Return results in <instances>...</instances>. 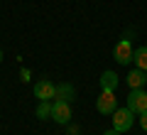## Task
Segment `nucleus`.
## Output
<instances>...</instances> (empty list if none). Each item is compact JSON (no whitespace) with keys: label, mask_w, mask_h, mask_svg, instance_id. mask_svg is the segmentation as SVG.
<instances>
[{"label":"nucleus","mask_w":147,"mask_h":135,"mask_svg":"<svg viewBox=\"0 0 147 135\" xmlns=\"http://www.w3.org/2000/svg\"><path fill=\"white\" fill-rule=\"evenodd\" d=\"M132 115H135V113H132L127 106H125V108H115V111H113V128H115L118 133L130 130L132 128Z\"/></svg>","instance_id":"1"},{"label":"nucleus","mask_w":147,"mask_h":135,"mask_svg":"<svg viewBox=\"0 0 147 135\" xmlns=\"http://www.w3.org/2000/svg\"><path fill=\"white\" fill-rule=\"evenodd\" d=\"M96 108H98V113H103V115H113V111L118 108L115 91H103V94L98 96V101H96Z\"/></svg>","instance_id":"2"},{"label":"nucleus","mask_w":147,"mask_h":135,"mask_svg":"<svg viewBox=\"0 0 147 135\" xmlns=\"http://www.w3.org/2000/svg\"><path fill=\"white\" fill-rule=\"evenodd\" d=\"M127 108H130L132 113H145V111H147V94L142 91V88H130Z\"/></svg>","instance_id":"3"},{"label":"nucleus","mask_w":147,"mask_h":135,"mask_svg":"<svg viewBox=\"0 0 147 135\" xmlns=\"http://www.w3.org/2000/svg\"><path fill=\"white\" fill-rule=\"evenodd\" d=\"M52 118L57 120L59 125H66L71 120V106L66 101H54L52 103Z\"/></svg>","instance_id":"4"},{"label":"nucleus","mask_w":147,"mask_h":135,"mask_svg":"<svg viewBox=\"0 0 147 135\" xmlns=\"http://www.w3.org/2000/svg\"><path fill=\"white\" fill-rule=\"evenodd\" d=\"M132 52H135V49H132V44H130V39H120L115 44V62L118 64H130L132 62Z\"/></svg>","instance_id":"5"},{"label":"nucleus","mask_w":147,"mask_h":135,"mask_svg":"<svg viewBox=\"0 0 147 135\" xmlns=\"http://www.w3.org/2000/svg\"><path fill=\"white\" fill-rule=\"evenodd\" d=\"M34 96L39 101H52L54 98V83L49 81V79H39V81L34 83Z\"/></svg>","instance_id":"6"},{"label":"nucleus","mask_w":147,"mask_h":135,"mask_svg":"<svg viewBox=\"0 0 147 135\" xmlns=\"http://www.w3.org/2000/svg\"><path fill=\"white\" fill-rule=\"evenodd\" d=\"M76 98V91H74L71 83H57L54 86V101H66V103H71V101Z\"/></svg>","instance_id":"7"},{"label":"nucleus","mask_w":147,"mask_h":135,"mask_svg":"<svg viewBox=\"0 0 147 135\" xmlns=\"http://www.w3.org/2000/svg\"><path fill=\"white\" fill-rule=\"evenodd\" d=\"M145 83H147V74L142 71V69L135 66L130 74H127V86H130V88H142Z\"/></svg>","instance_id":"8"},{"label":"nucleus","mask_w":147,"mask_h":135,"mask_svg":"<svg viewBox=\"0 0 147 135\" xmlns=\"http://www.w3.org/2000/svg\"><path fill=\"white\" fill-rule=\"evenodd\" d=\"M100 86H103V91H115L118 88V74L115 71H103L100 74Z\"/></svg>","instance_id":"9"},{"label":"nucleus","mask_w":147,"mask_h":135,"mask_svg":"<svg viewBox=\"0 0 147 135\" xmlns=\"http://www.w3.org/2000/svg\"><path fill=\"white\" fill-rule=\"evenodd\" d=\"M132 64L137 69H142V71H147V47H137L132 52Z\"/></svg>","instance_id":"10"},{"label":"nucleus","mask_w":147,"mask_h":135,"mask_svg":"<svg viewBox=\"0 0 147 135\" xmlns=\"http://www.w3.org/2000/svg\"><path fill=\"white\" fill-rule=\"evenodd\" d=\"M37 118L39 120H49L52 118V101H42L37 106Z\"/></svg>","instance_id":"11"},{"label":"nucleus","mask_w":147,"mask_h":135,"mask_svg":"<svg viewBox=\"0 0 147 135\" xmlns=\"http://www.w3.org/2000/svg\"><path fill=\"white\" fill-rule=\"evenodd\" d=\"M142 115V118H140V125H142V130H147V111H145V113H140Z\"/></svg>","instance_id":"12"},{"label":"nucleus","mask_w":147,"mask_h":135,"mask_svg":"<svg viewBox=\"0 0 147 135\" xmlns=\"http://www.w3.org/2000/svg\"><path fill=\"white\" fill-rule=\"evenodd\" d=\"M103 135H123V133H118V130H115V128H110V130H105V133H103Z\"/></svg>","instance_id":"13"},{"label":"nucleus","mask_w":147,"mask_h":135,"mask_svg":"<svg viewBox=\"0 0 147 135\" xmlns=\"http://www.w3.org/2000/svg\"><path fill=\"white\" fill-rule=\"evenodd\" d=\"M69 135H79V128H69Z\"/></svg>","instance_id":"14"},{"label":"nucleus","mask_w":147,"mask_h":135,"mask_svg":"<svg viewBox=\"0 0 147 135\" xmlns=\"http://www.w3.org/2000/svg\"><path fill=\"white\" fill-rule=\"evenodd\" d=\"M0 64H3V49H0Z\"/></svg>","instance_id":"15"},{"label":"nucleus","mask_w":147,"mask_h":135,"mask_svg":"<svg viewBox=\"0 0 147 135\" xmlns=\"http://www.w3.org/2000/svg\"><path fill=\"white\" fill-rule=\"evenodd\" d=\"M145 74H147V71H145Z\"/></svg>","instance_id":"16"}]
</instances>
